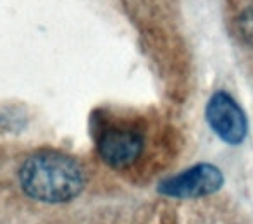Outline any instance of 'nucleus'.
<instances>
[{
	"instance_id": "obj_1",
	"label": "nucleus",
	"mask_w": 253,
	"mask_h": 224,
	"mask_svg": "<svg viewBox=\"0 0 253 224\" xmlns=\"http://www.w3.org/2000/svg\"><path fill=\"white\" fill-rule=\"evenodd\" d=\"M26 195L42 202H67L80 195L84 184L76 161L59 152H40L28 159L19 171Z\"/></svg>"
},
{
	"instance_id": "obj_4",
	"label": "nucleus",
	"mask_w": 253,
	"mask_h": 224,
	"mask_svg": "<svg viewBox=\"0 0 253 224\" xmlns=\"http://www.w3.org/2000/svg\"><path fill=\"white\" fill-rule=\"evenodd\" d=\"M143 138L131 130H110L100 138L98 150L102 159L114 168H124L133 164L141 154Z\"/></svg>"
},
{
	"instance_id": "obj_3",
	"label": "nucleus",
	"mask_w": 253,
	"mask_h": 224,
	"mask_svg": "<svg viewBox=\"0 0 253 224\" xmlns=\"http://www.w3.org/2000/svg\"><path fill=\"white\" fill-rule=\"evenodd\" d=\"M222 173L212 164H198L160 184L164 195L176 198H195L210 195L222 186Z\"/></svg>"
},
{
	"instance_id": "obj_2",
	"label": "nucleus",
	"mask_w": 253,
	"mask_h": 224,
	"mask_svg": "<svg viewBox=\"0 0 253 224\" xmlns=\"http://www.w3.org/2000/svg\"><path fill=\"white\" fill-rule=\"evenodd\" d=\"M207 121L226 143L238 145L248 133L247 116L227 91H217L207 104Z\"/></svg>"
}]
</instances>
